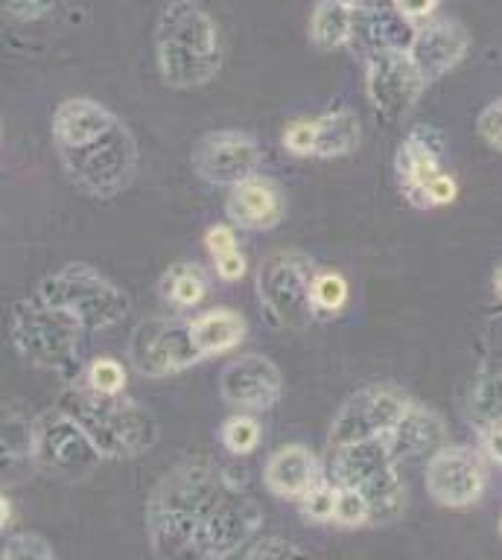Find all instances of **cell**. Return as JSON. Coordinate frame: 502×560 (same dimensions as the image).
I'll return each instance as SVG.
<instances>
[{
    "label": "cell",
    "mask_w": 502,
    "mask_h": 560,
    "mask_svg": "<svg viewBox=\"0 0 502 560\" xmlns=\"http://www.w3.org/2000/svg\"><path fill=\"white\" fill-rule=\"evenodd\" d=\"M243 481L213 462L196 455L178 462L152 488L147 499V537L159 558H196L205 528Z\"/></svg>",
    "instance_id": "obj_1"
},
{
    "label": "cell",
    "mask_w": 502,
    "mask_h": 560,
    "mask_svg": "<svg viewBox=\"0 0 502 560\" xmlns=\"http://www.w3.org/2000/svg\"><path fill=\"white\" fill-rule=\"evenodd\" d=\"M155 65L167 88L208 85L222 68L220 26L196 0H170L155 24Z\"/></svg>",
    "instance_id": "obj_2"
},
{
    "label": "cell",
    "mask_w": 502,
    "mask_h": 560,
    "mask_svg": "<svg viewBox=\"0 0 502 560\" xmlns=\"http://www.w3.org/2000/svg\"><path fill=\"white\" fill-rule=\"evenodd\" d=\"M89 336L73 315L50 306L36 292L21 298L10 315V341L15 353L45 374L77 380L89 365Z\"/></svg>",
    "instance_id": "obj_3"
},
{
    "label": "cell",
    "mask_w": 502,
    "mask_h": 560,
    "mask_svg": "<svg viewBox=\"0 0 502 560\" xmlns=\"http://www.w3.org/2000/svg\"><path fill=\"white\" fill-rule=\"evenodd\" d=\"M59 406L80 420V427L89 432L106 462L138 458L150 453L159 441L155 415L126 394H97L85 388L80 380H73L65 388Z\"/></svg>",
    "instance_id": "obj_4"
},
{
    "label": "cell",
    "mask_w": 502,
    "mask_h": 560,
    "mask_svg": "<svg viewBox=\"0 0 502 560\" xmlns=\"http://www.w3.org/2000/svg\"><path fill=\"white\" fill-rule=\"evenodd\" d=\"M325 479L362 490L371 505V525H388L406 514V485L383 438L330 446Z\"/></svg>",
    "instance_id": "obj_5"
},
{
    "label": "cell",
    "mask_w": 502,
    "mask_h": 560,
    "mask_svg": "<svg viewBox=\"0 0 502 560\" xmlns=\"http://www.w3.org/2000/svg\"><path fill=\"white\" fill-rule=\"evenodd\" d=\"M36 295L73 315L89 332L115 330L132 315V298L91 262H68L38 280Z\"/></svg>",
    "instance_id": "obj_6"
},
{
    "label": "cell",
    "mask_w": 502,
    "mask_h": 560,
    "mask_svg": "<svg viewBox=\"0 0 502 560\" xmlns=\"http://www.w3.org/2000/svg\"><path fill=\"white\" fill-rule=\"evenodd\" d=\"M56 152L73 187L91 199H115L132 187L141 170L138 140L124 120H117L112 129L82 147L56 149Z\"/></svg>",
    "instance_id": "obj_7"
},
{
    "label": "cell",
    "mask_w": 502,
    "mask_h": 560,
    "mask_svg": "<svg viewBox=\"0 0 502 560\" xmlns=\"http://www.w3.org/2000/svg\"><path fill=\"white\" fill-rule=\"evenodd\" d=\"M313 260L295 248H278L266 254L257 266V301L275 327L281 330H307L316 322L310 287H313Z\"/></svg>",
    "instance_id": "obj_8"
},
{
    "label": "cell",
    "mask_w": 502,
    "mask_h": 560,
    "mask_svg": "<svg viewBox=\"0 0 502 560\" xmlns=\"http://www.w3.org/2000/svg\"><path fill=\"white\" fill-rule=\"evenodd\" d=\"M106 462L80 420L62 406L36 415V467L56 479H85Z\"/></svg>",
    "instance_id": "obj_9"
},
{
    "label": "cell",
    "mask_w": 502,
    "mask_h": 560,
    "mask_svg": "<svg viewBox=\"0 0 502 560\" xmlns=\"http://www.w3.org/2000/svg\"><path fill=\"white\" fill-rule=\"evenodd\" d=\"M129 362L141 376L161 380V376L185 374L205 359L194 345L190 322L152 315L143 318L129 336Z\"/></svg>",
    "instance_id": "obj_10"
},
{
    "label": "cell",
    "mask_w": 502,
    "mask_h": 560,
    "mask_svg": "<svg viewBox=\"0 0 502 560\" xmlns=\"http://www.w3.org/2000/svg\"><path fill=\"white\" fill-rule=\"evenodd\" d=\"M406 402H409V397H406L400 388L386 383L365 385L360 392H353L351 397L339 406L334 420H330V429H327V450H330V446L353 444V441L383 438L388 429L400 420Z\"/></svg>",
    "instance_id": "obj_11"
},
{
    "label": "cell",
    "mask_w": 502,
    "mask_h": 560,
    "mask_svg": "<svg viewBox=\"0 0 502 560\" xmlns=\"http://www.w3.org/2000/svg\"><path fill=\"white\" fill-rule=\"evenodd\" d=\"M430 82L415 68L409 52H380L365 61V96L383 122H400L421 103Z\"/></svg>",
    "instance_id": "obj_12"
},
{
    "label": "cell",
    "mask_w": 502,
    "mask_h": 560,
    "mask_svg": "<svg viewBox=\"0 0 502 560\" xmlns=\"http://www.w3.org/2000/svg\"><path fill=\"white\" fill-rule=\"evenodd\" d=\"M190 164L205 184L231 190L240 182L260 173L264 149H260L255 135H248V131L217 129L196 140Z\"/></svg>",
    "instance_id": "obj_13"
},
{
    "label": "cell",
    "mask_w": 502,
    "mask_h": 560,
    "mask_svg": "<svg viewBox=\"0 0 502 560\" xmlns=\"http://www.w3.org/2000/svg\"><path fill=\"white\" fill-rule=\"evenodd\" d=\"M220 397L234 411L275 409L283 397V374L266 353H237L220 371Z\"/></svg>",
    "instance_id": "obj_14"
},
{
    "label": "cell",
    "mask_w": 502,
    "mask_h": 560,
    "mask_svg": "<svg viewBox=\"0 0 502 560\" xmlns=\"http://www.w3.org/2000/svg\"><path fill=\"white\" fill-rule=\"evenodd\" d=\"M423 485L441 508H470L485 493V467L470 446L444 444L430 455Z\"/></svg>",
    "instance_id": "obj_15"
},
{
    "label": "cell",
    "mask_w": 502,
    "mask_h": 560,
    "mask_svg": "<svg viewBox=\"0 0 502 560\" xmlns=\"http://www.w3.org/2000/svg\"><path fill=\"white\" fill-rule=\"evenodd\" d=\"M444 158H447V135L439 126L415 122L406 131L395 152V175L409 205L423 210V187L432 175L444 170Z\"/></svg>",
    "instance_id": "obj_16"
},
{
    "label": "cell",
    "mask_w": 502,
    "mask_h": 560,
    "mask_svg": "<svg viewBox=\"0 0 502 560\" xmlns=\"http://www.w3.org/2000/svg\"><path fill=\"white\" fill-rule=\"evenodd\" d=\"M470 33L465 26L453 21V18H430L415 30V38L409 44V59L415 61V68L421 70L427 82H439L456 70L470 52Z\"/></svg>",
    "instance_id": "obj_17"
},
{
    "label": "cell",
    "mask_w": 502,
    "mask_h": 560,
    "mask_svg": "<svg viewBox=\"0 0 502 560\" xmlns=\"http://www.w3.org/2000/svg\"><path fill=\"white\" fill-rule=\"evenodd\" d=\"M225 217L240 231H252V234L275 231L287 219V192L281 182H275L272 175L257 173L231 187L225 199Z\"/></svg>",
    "instance_id": "obj_18"
},
{
    "label": "cell",
    "mask_w": 502,
    "mask_h": 560,
    "mask_svg": "<svg viewBox=\"0 0 502 560\" xmlns=\"http://www.w3.org/2000/svg\"><path fill=\"white\" fill-rule=\"evenodd\" d=\"M415 30H418L415 21L397 12L392 0H383L380 7L353 12V33L348 47H353V52H360L365 61L380 52H406L415 38Z\"/></svg>",
    "instance_id": "obj_19"
},
{
    "label": "cell",
    "mask_w": 502,
    "mask_h": 560,
    "mask_svg": "<svg viewBox=\"0 0 502 560\" xmlns=\"http://www.w3.org/2000/svg\"><path fill=\"white\" fill-rule=\"evenodd\" d=\"M383 441H386L388 453L395 455V462L400 464L441 450V446L447 444V427H444V420L435 411L421 406V402L409 400L400 420L388 429Z\"/></svg>",
    "instance_id": "obj_20"
},
{
    "label": "cell",
    "mask_w": 502,
    "mask_h": 560,
    "mask_svg": "<svg viewBox=\"0 0 502 560\" xmlns=\"http://www.w3.org/2000/svg\"><path fill=\"white\" fill-rule=\"evenodd\" d=\"M325 476V467L318 464L316 453L304 444H287L269 455L264 467L266 490L278 499L299 502L318 479Z\"/></svg>",
    "instance_id": "obj_21"
},
{
    "label": "cell",
    "mask_w": 502,
    "mask_h": 560,
    "mask_svg": "<svg viewBox=\"0 0 502 560\" xmlns=\"http://www.w3.org/2000/svg\"><path fill=\"white\" fill-rule=\"evenodd\" d=\"M120 120L108 105L91 100V96H71L56 105L54 112V147L56 149H73L89 143L106 129H112Z\"/></svg>",
    "instance_id": "obj_22"
},
{
    "label": "cell",
    "mask_w": 502,
    "mask_h": 560,
    "mask_svg": "<svg viewBox=\"0 0 502 560\" xmlns=\"http://www.w3.org/2000/svg\"><path fill=\"white\" fill-rule=\"evenodd\" d=\"M190 336L202 359H213L240 348L248 336L246 315L231 306H213L190 318Z\"/></svg>",
    "instance_id": "obj_23"
},
{
    "label": "cell",
    "mask_w": 502,
    "mask_h": 560,
    "mask_svg": "<svg viewBox=\"0 0 502 560\" xmlns=\"http://www.w3.org/2000/svg\"><path fill=\"white\" fill-rule=\"evenodd\" d=\"M316 122V158L330 161V158L353 155L362 143V126L357 114L348 108H334L313 117Z\"/></svg>",
    "instance_id": "obj_24"
},
{
    "label": "cell",
    "mask_w": 502,
    "mask_h": 560,
    "mask_svg": "<svg viewBox=\"0 0 502 560\" xmlns=\"http://www.w3.org/2000/svg\"><path fill=\"white\" fill-rule=\"evenodd\" d=\"M208 292H211L208 275L196 262L182 260L161 271L159 295L173 310H196L208 298Z\"/></svg>",
    "instance_id": "obj_25"
},
{
    "label": "cell",
    "mask_w": 502,
    "mask_h": 560,
    "mask_svg": "<svg viewBox=\"0 0 502 560\" xmlns=\"http://www.w3.org/2000/svg\"><path fill=\"white\" fill-rule=\"evenodd\" d=\"M353 33V9L342 0H318L310 18V38L318 50H339L348 47Z\"/></svg>",
    "instance_id": "obj_26"
},
{
    "label": "cell",
    "mask_w": 502,
    "mask_h": 560,
    "mask_svg": "<svg viewBox=\"0 0 502 560\" xmlns=\"http://www.w3.org/2000/svg\"><path fill=\"white\" fill-rule=\"evenodd\" d=\"M0 441H3V472L15 470L24 462L36 467V418L21 415L15 406L3 409Z\"/></svg>",
    "instance_id": "obj_27"
},
{
    "label": "cell",
    "mask_w": 502,
    "mask_h": 560,
    "mask_svg": "<svg viewBox=\"0 0 502 560\" xmlns=\"http://www.w3.org/2000/svg\"><path fill=\"white\" fill-rule=\"evenodd\" d=\"M310 301H313V315L316 322H330L345 313L351 301V283L342 271L316 269L313 271V287H310Z\"/></svg>",
    "instance_id": "obj_28"
},
{
    "label": "cell",
    "mask_w": 502,
    "mask_h": 560,
    "mask_svg": "<svg viewBox=\"0 0 502 560\" xmlns=\"http://www.w3.org/2000/svg\"><path fill=\"white\" fill-rule=\"evenodd\" d=\"M470 418L479 423V429H488L491 423L502 420V374L493 368L482 371L470 392Z\"/></svg>",
    "instance_id": "obj_29"
},
{
    "label": "cell",
    "mask_w": 502,
    "mask_h": 560,
    "mask_svg": "<svg viewBox=\"0 0 502 560\" xmlns=\"http://www.w3.org/2000/svg\"><path fill=\"white\" fill-rule=\"evenodd\" d=\"M260 438H264V427H260V420L252 415V411H237V415H231L220 429V441L222 446L229 450L231 455H252L260 446Z\"/></svg>",
    "instance_id": "obj_30"
},
{
    "label": "cell",
    "mask_w": 502,
    "mask_h": 560,
    "mask_svg": "<svg viewBox=\"0 0 502 560\" xmlns=\"http://www.w3.org/2000/svg\"><path fill=\"white\" fill-rule=\"evenodd\" d=\"M77 380L97 394H126L129 388V371L115 357H94Z\"/></svg>",
    "instance_id": "obj_31"
},
{
    "label": "cell",
    "mask_w": 502,
    "mask_h": 560,
    "mask_svg": "<svg viewBox=\"0 0 502 560\" xmlns=\"http://www.w3.org/2000/svg\"><path fill=\"white\" fill-rule=\"evenodd\" d=\"M336 499H339V485H334L330 479H322L313 485V488L299 499L301 505V516L307 520V523H334L336 514Z\"/></svg>",
    "instance_id": "obj_32"
},
{
    "label": "cell",
    "mask_w": 502,
    "mask_h": 560,
    "mask_svg": "<svg viewBox=\"0 0 502 560\" xmlns=\"http://www.w3.org/2000/svg\"><path fill=\"white\" fill-rule=\"evenodd\" d=\"M334 523L342 525V528H362V525H371V505L369 499L362 497V490L339 488Z\"/></svg>",
    "instance_id": "obj_33"
},
{
    "label": "cell",
    "mask_w": 502,
    "mask_h": 560,
    "mask_svg": "<svg viewBox=\"0 0 502 560\" xmlns=\"http://www.w3.org/2000/svg\"><path fill=\"white\" fill-rule=\"evenodd\" d=\"M0 558L3 560H54L56 549L47 542V537L36 532H24L10 537V542H3L0 549Z\"/></svg>",
    "instance_id": "obj_34"
},
{
    "label": "cell",
    "mask_w": 502,
    "mask_h": 560,
    "mask_svg": "<svg viewBox=\"0 0 502 560\" xmlns=\"http://www.w3.org/2000/svg\"><path fill=\"white\" fill-rule=\"evenodd\" d=\"M246 558H264V560H272V558H304L307 549L299 546V542L287 540L281 534H257L255 540L248 542L246 549H243Z\"/></svg>",
    "instance_id": "obj_35"
},
{
    "label": "cell",
    "mask_w": 502,
    "mask_h": 560,
    "mask_svg": "<svg viewBox=\"0 0 502 560\" xmlns=\"http://www.w3.org/2000/svg\"><path fill=\"white\" fill-rule=\"evenodd\" d=\"M283 149L295 158H316V122L313 117L292 120L281 135Z\"/></svg>",
    "instance_id": "obj_36"
},
{
    "label": "cell",
    "mask_w": 502,
    "mask_h": 560,
    "mask_svg": "<svg viewBox=\"0 0 502 560\" xmlns=\"http://www.w3.org/2000/svg\"><path fill=\"white\" fill-rule=\"evenodd\" d=\"M458 199V182L447 170H441L423 187V210L427 208H447Z\"/></svg>",
    "instance_id": "obj_37"
},
{
    "label": "cell",
    "mask_w": 502,
    "mask_h": 560,
    "mask_svg": "<svg viewBox=\"0 0 502 560\" xmlns=\"http://www.w3.org/2000/svg\"><path fill=\"white\" fill-rule=\"evenodd\" d=\"M476 131L485 140V147L502 152V96L488 103L479 112V117H476Z\"/></svg>",
    "instance_id": "obj_38"
},
{
    "label": "cell",
    "mask_w": 502,
    "mask_h": 560,
    "mask_svg": "<svg viewBox=\"0 0 502 560\" xmlns=\"http://www.w3.org/2000/svg\"><path fill=\"white\" fill-rule=\"evenodd\" d=\"M237 234H240V228H234L231 222H217V225H211L208 231H205V248H208L211 257L234 252V248H240Z\"/></svg>",
    "instance_id": "obj_39"
},
{
    "label": "cell",
    "mask_w": 502,
    "mask_h": 560,
    "mask_svg": "<svg viewBox=\"0 0 502 560\" xmlns=\"http://www.w3.org/2000/svg\"><path fill=\"white\" fill-rule=\"evenodd\" d=\"M213 271H217V278L225 280V283H237V280L246 278L248 271V260L243 248H234V252H225L220 257H213Z\"/></svg>",
    "instance_id": "obj_40"
},
{
    "label": "cell",
    "mask_w": 502,
    "mask_h": 560,
    "mask_svg": "<svg viewBox=\"0 0 502 560\" xmlns=\"http://www.w3.org/2000/svg\"><path fill=\"white\" fill-rule=\"evenodd\" d=\"M59 0H3V12L21 21H38L50 15Z\"/></svg>",
    "instance_id": "obj_41"
},
{
    "label": "cell",
    "mask_w": 502,
    "mask_h": 560,
    "mask_svg": "<svg viewBox=\"0 0 502 560\" xmlns=\"http://www.w3.org/2000/svg\"><path fill=\"white\" fill-rule=\"evenodd\" d=\"M397 7V12H404L409 21L415 24H423V21H430L432 12L439 9V0H392Z\"/></svg>",
    "instance_id": "obj_42"
},
{
    "label": "cell",
    "mask_w": 502,
    "mask_h": 560,
    "mask_svg": "<svg viewBox=\"0 0 502 560\" xmlns=\"http://www.w3.org/2000/svg\"><path fill=\"white\" fill-rule=\"evenodd\" d=\"M482 438L493 462L502 464V420H497V423H491L488 429H482Z\"/></svg>",
    "instance_id": "obj_43"
},
{
    "label": "cell",
    "mask_w": 502,
    "mask_h": 560,
    "mask_svg": "<svg viewBox=\"0 0 502 560\" xmlns=\"http://www.w3.org/2000/svg\"><path fill=\"white\" fill-rule=\"evenodd\" d=\"M0 511H3V514H0V528L7 532V525H10V520H12V502L7 493L0 497Z\"/></svg>",
    "instance_id": "obj_44"
},
{
    "label": "cell",
    "mask_w": 502,
    "mask_h": 560,
    "mask_svg": "<svg viewBox=\"0 0 502 560\" xmlns=\"http://www.w3.org/2000/svg\"><path fill=\"white\" fill-rule=\"evenodd\" d=\"M345 7H351L353 12H357V9H371V7H380V3H383V0H342Z\"/></svg>",
    "instance_id": "obj_45"
},
{
    "label": "cell",
    "mask_w": 502,
    "mask_h": 560,
    "mask_svg": "<svg viewBox=\"0 0 502 560\" xmlns=\"http://www.w3.org/2000/svg\"><path fill=\"white\" fill-rule=\"evenodd\" d=\"M493 295L502 301V262L497 266V271H493Z\"/></svg>",
    "instance_id": "obj_46"
},
{
    "label": "cell",
    "mask_w": 502,
    "mask_h": 560,
    "mask_svg": "<svg viewBox=\"0 0 502 560\" xmlns=\"http://www.w3.org/2000/svg\"><path fill=\"white\" fill-rule=\"evenodd\" d=\"M500 537H502V520H500Z\"/></svg>",
    "instance_id": "obj_47"
}]
</instances>
